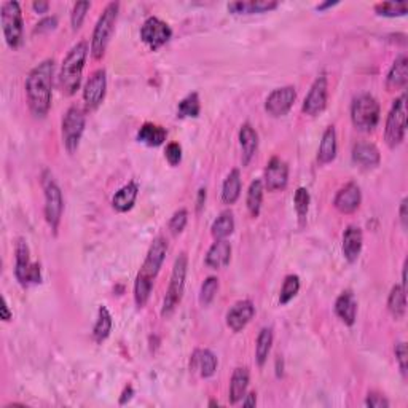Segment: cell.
<instances>
[{
  "label": "cell",
  "mask_w": 408,
  "mask_h": 408,
  "mask_svg": "<svg viewBox=\"0 0 408 408\" xmlns=\"http://www.w3.org/2000/svg\"><path fill=\"white\" fill-rule=\"evenodd\" d=\"M53 77H55V61L45 59V61L37 64L26 78L29 110L38 118L47 117L51 109Z\"/></svg>",
  "instance_id": "cell-1"
},
{
  "label": "cell",
  "mask_w": 408,
  "mask_h": 408,
  "mask_svg": "<svg viewBox=\"0 0 408 408\" xmlns=\"http://www.w3.org/2000/svg\"><path fill=\"white\" fill-rule=\"evenodd\" d=\"M88 51H90L88 42L80 40L71 48V51L64 58L61 72H59V88L66 96L75 95L80 88Z\"/></svg>",
  "instance_id": "cell-2"
},
{
  "label": "cell",
  "mask_w": 408,
  "mask_h": 408,
  "mask_svg": "<svg viewBox=\"0 0 408 408\" xmlns=\"http://www.w3.org/2000/svg\"><path fill=\"white\" fill-rule=\"evenodd\" d=\"M118 12H120V3L110 2L106 5V8L102 10L99 19H97L95 31H93L91 47H90L93 58L97 59V61L104 58L107 47H109L110 43V38L114 36Z\"/></svg>",
  "instance_id": "cell-3"
},
{
  "label": "cell",
  "mask_w": 408,
  "mask_h": 408,
  "mask_svg": "<svg viewBox=\"0 0 408 408\" xmlns=\"http://www.w3.org/2000/svg\"><path fill=\"white\" fill-rule=\"evenodd\" d=\"M187 272H189V255L185 252H180L177 255L174 262L168 292H166L163 308H161V316L163 317H169L171 314L176 311V308L179 307V303L182 302V297H184V291H185Z\"/></svg>",
  "instance_id": "cell-4"
},
{
  "label": "cell",
  "mask_w": 408,
  "mask_h": 408,
  "mask_svg": "<svg viewBox=\"0 0 408 408\" xmlns=\"http://www.w3.org/2000/svg\"><path fill=\"white\" fill-rule=\"evenodd\" d=\"M0 23L7 45L12 50H16L23 45L24 38V19L21 5L16 0H8L0 8Z\"/></svg>",
  "instance_id": "cell-5"
},
{
  "label": "cell",
  "mask_w": 408,
  "mask_h": 408,
  "mask_svg": "<svg viewBox=\"0 0 408 408\" xmlns=\"http://www.w3.org/2000/svg\"><path fill=\"white\" fill-rule=\"evenodd\" d=\"M380 104L375 96L363 93L354 97L351 104V121L356 130L370 132L380 123Z\"/></svg>",
  "instance_id": "cell-6"
},
{
  "label": "cell",
  "mask_w": 408,
  "mask_h": 408,
  "mask_svg": "<svg viewBox=\"0 0 408 408\" xmlns=\"http://www.w3.org/2000/svg\"><path fill=\"white\" fill-rule=\"evenodd\" d=\"M14 276L23 287L42 283L40 263L31 262V250L24 238H19L14 245Z\"/></svg>",
  "instance_id": "cell-7"
},
{
  "label": "cell",
  "mask_w": 408,
  "mask_h": 408,
  "mask_svg": "<svg viewBox=\"0 0 408 408\" xmlns=\"http://www.w3.org/2000/svg\"><path fill=\"white\" fill-rule=\"evenodd\" d=\"M407 131V96L400 95L392 102V107L386 118L385 141L389 149L399 147L405 139Z\"/></svg>",
  "instance_id": "cell-8"
},
{
  "label": "cell",
  "mask_w": 408,
  "mask_h": 408,
  "mask_svg": "<svg viewBox=\"0 0 408 408\" xmlns=\"http://www.w3.org/2000/svg\"><path fill=\"white\" fill-rule=\"evenodd\" d=\"M85 125H86V115L85 112H83V109H80V107L77 106L69 107L61 121V136H62L64 149H66L71 155L75 154L78 150L82 136L83 132H85Z\"/></svg>",
  "instance_id": "cell-9"
},
{
  "label": "cell",
  "mask_w": 408,
  "mask_h": 408,
  "mask_svg": "<svg viewBox=\"0 0 408 408\" xmlns=\"http://www.w3.org/2000/svg\"><path fill=\"white\" fill-rule=\"evenodd\" d=\"M43 191H45V219L48 227L51 228L53 233H58L59 224H61L62 211H64V200L62 191L59 189L58 182L53 179V176L48 173L42 177Z\"/></svg>",
  "instance_id": "cell-10"
},
{
  "label": "cell",
  "mask_w": 408,
  "mask_h": 408,
  "mask_svg": "<svg viewBox=\"0 0 408 408\" xmlns=\"http://www.w3.org/2000/svg\"><path fill=\"white\" fill-rule=\"evenodd\" d=\"M173 37V29L163 19L156 16H149L141 27V38L150 50H160Z\"/></svg>",
  "instance_id": "cell-11"
},
{
  "label": "cell",
  "mask_w": 408,
  "mask_h": 408,
  "mask_svg": "<svg viewBox=\"0 0 408 408\" xmlns=\"http://www.w3.org/2000/svg\"><path fill=\"white\" fill-rule=\"evenodd\" d=\"M328 101V82L327 77L321 73L316 80L313 82L311 88H309L307 97H304L302 110L304 115L309 117H317L322 114L327 107Z\"/></svg>",
  "instance_id": "cell-12"
},
{
  "label": "cell",
  "mask_w": 408,
  "mask_h": 408,
  "mask_svg": "<svg viewBox=\"0 0 408 408\" xmlns=\"http://www.w3.org/2000/svg\"><path fill=\"white\" fill-rule=\"evenodd\" d=\"M295 99H297V90L295 86H281L269 93L265 101V112L274 118H281L291 112Z\"/></svg>",
  "instance_id": "cell-13"
},
{
  "label": "cell",
  "mask_w": 408,
  "mask_h": 408,
  "mask_svg": "<svg viewBox=\"0 0 408 408\" xmlns=\"http://www.w3.org/2000/svg\"><path fill=\"white\" fill-rule=\"evenodd\" d=\"M166 254H168V241H166L165 236H156L154 243L150 244L149 252H147V257L144 260V263H142L139 274L152 279V281H155V278L158 276L161 267H163Z\"/></svg>",
  "instance_id": "cell-14"
},
{
  "label": "cell",
  "mask_w": 408,
  "mask_h": 408,
  "mask_svg": "<svg viewBox=\"0 0 408 408\" xmlns=\"http://www.w3.org/2000/svg\"><path fill=\"white\" fill-rule=\"evenodd\" d=\"M107 93V72L104 69H97L88 78L83 88V101L88 110H96L106 99Z\"/></svg>",
  "instance_id": "cell-15"
},
{
  "label": "cell",
  "mask_w": 408,
  "mask_h": 408,
  "mask_svg": "<svg viewBox=\"0 0 408 408\" xmlns=\"http://www.w3.org/2000/svg\"><path fill=\"white\" fill-rule=\"evenodd\" d=\"M263 187L268 191L284 190L289 184V165L286 161L273 156L263 171Z\"/></svg>",
  "instance_id": "cell-16"
},
{
  "label": "cell",
  "mask_w": 408,
  "mask_h": 408,
  "mask_svg": "<svg viewBox=\"0 0 408 408\" xmlns=\"http://www.w3.org/2000/svg\"><path fill=\"white\" fill-rule=\"evenodd\" d=\"M255 316V307L250 300H239L236 302L227 313V326L230 331L238 333L248 327V324Z\"/></svg>",
  "instance_id": "cell-17"
},
{
  "label": "cell",
  "mask_w": 408,
  "mask_h": 408,
  "mask_svg": "<svg viewBox=\"0 0 408 408\" xmlns=\"http://www.w3.org/2000/svg\"><path fill=\"white\" fill-rule=\"evenodd\" d=\"M362 203V191L356 182H350L345 187L338 190V193L333 200V206L341 214H352L361 208Z\"/></svg>",
  "instance_id": "cell-18"
},
{
  "label": "cell",
  "mask_w": 408,
  "mask_h": 408,
  "mask_svg": "<svg viewBox=\"0 0 408 408\" xmlns=\"http://www.w3.org/2000/svg\"><path fill=\"white\" fill-rule=\"evenodd\" d=\"M363 245V235L361 227L357 225H348L345 233H343V241H341V250L345 259L350 263L357 262L359 255L362 252Z\"/></svg>",
  "instance_id": "cell-19"
},
{
  "label": "cell",
  "mask_w": 408,
  "mask_h": 408,
  "mask_svg": "<svg viewBox=\"0 0 408 408\" xmlns=\"http://www.w3.org/2000/svg\"><path fill=\"white\" fill-rule=\"evenodd\" d=\"M352 161L361 168H376L381 161V154L378 147L372 142H357L354 144L351 152Z\"/></svg>",
  "instance_id": "cell-20"
},
{
  "label": "cell",
  "mask_w": 408,
  "mask_h": 408,
  "mask_svg": "<svg viewBox=\"0 0 408 408\" xmlns=\"http://www.w3.org/2000/svg\"><path fill=\"white\" fill-rule=\"evenodd\" d=\"M232 260V244L227 239H215V243L208 249L204 263L213 269L225 268Z\"/></svg>",
  "instance_id": "cell-21"
},
{
  "label": "cell",
  "mask_w": 408,
  "mask_h": 408,
  "mask_svg": "<svg viewBox=\"0 0 408 408\" xmlns=\"http://www.w3.org/2000/svg\"><path fill=\"white\" fill-rule=\"evenodd\" d=\"M239 145H241V161L243 166H248L255 156V152L259 149V134L255 128L250 123H244L239 128Z\"/></svg>",
  "instance_id": "cell-22"
},
{
  "label": "cell",
  "mask_w": 408,
  "mask_h": 408,
  "mask_svg": "<svg viewBox=\"0 0 408 408\" xmlns=\"http://www.w3.org/2000/svg\"><path fill=\"white\" fill-rule=\"evenodd\" d=\"M217 356L211 350H195L190 359L191 370H198L201 378H211L217 370Z\"/></svg>",
  "instance_id": "cell-23"
},
{
  "label": "cell",
  "mask_w": 408,
  "mask_h": 408,
  "mask_svg": "<svg viewBox=\"0 0 408 408\" xmlns=\"http://www.w3.org/2000/svg\"><path fill=\"white\" fill-rule=\"evenodd\" d=\"M335 314L341 322H345L346 326H354L357 317V300L354 297L352 291H345L338 295L335 300Z\"/></svg>",
  "instance_id": "cell-24"
},
{
  "label": "cell",
  "mask_w": 408,
  "mask_h": 408,
  "mask_svg": "<svg viewBox=\"0 0 408 408\" xmlns=\"http://www.w3.org/2000/svg\"><path fill=\"white\" fill-rule=\"evenodd\" d=\"M408 83V59L405 55H400L392 64L386 77L387 91L405 90Z\"/></svg>",
  "instance_id": "cell-25"
},
{
  "label": "cell",
  "mask_w": 408,
  "mask_h": 408,
  "mask_svg": "<svg viewBox=\"0 0 408 408\" xmlns=\"http://www.w3.org/2000/svg\"><path fill=\"white\" fill-rule=\"evenodd\" d=\"M137 195H139V184L136 180L128 182L126 185H123L114 195L112 206H114L117 213H128V211L134 208Z\"/></svg>",
  "instance_id": "cell-26"
},
{
  "label": "cell",
  "mask_w": 408,
  "mask_h": 408,
  "mask_svg": "<svg viewBox=\"0 0 408 408\" xmlns=\"http://www.w3.org/2000/svg\"><path fill=\"white\" fill-rule=\"evenodd\" d=\"M276 0H243V2L228 3V12L233 14H254L268 13L278 8Z\"/></svg>",
  "instance_id": "cell-27"
},
{
  "label": "cell",
  "mask_w": 408,
  "mask_h": 408,
  "mask_svg": "<svg viewBox=\"0 0 408 408\" xmlns=\"http://www.w3.org/2000/svg\"><path fill=\"white\" fill-rule=\"evenodd\" d=\"M250 381V372L248 367H238L235 368L232 380H230V404L236 405L238 402L244 399V396L248 394V387Z\"/></svg>",
  "instance_id": "cell-28"
},
{
  "label": "cell",
  "mask_w": 408,
  "mask_h": 408,
  "mask_svg": "<svg viewBox=\"0 0 408 408\" xmlns=\"http://www.w3.org/2000/svg\"><path fill=\"white\" fill-rule=\"evenodd\" d=\"M337 131L335 126H327L324 131L321 144L317 150V161L321 165H328L335 160L337 156Z\"/></svg>",
  "instance_id": "cell-29"
},
{
  "label": "cell",
  "mask_w": 408,
  "mask_h": 408,
  "mask_svg": "<svg viewBox=\"0 0 408 408\" xmlns=\"http://www.w3.org/2000/svg\"><path fill=\"white\" fill-rule=\"evenodd\" d=\"M168 131L155 123H144L137 131V141L149 147H160L165 144Z\"/></svg>",
  "instance_id": "cell-30"
},
{
  "label": "cell",
  "mask_w": 408,
  "mask_h": 408,
  "mask_svg": "<svg viewBox=\"0 0 408 408\" xmlns=\"http://www.w3.org/2000/svg\"><path fill=\"white\" fill-rule=\"evenodd\" d=\"M243 189V180H241V171L235 168L230 171V174L225 177L222 185V201L225 204H235L241 196Z\"/></svg>",
  "instance_id": "cell-31"
},
{
  "label": "cell",
  "mask_w": 408,
  "mask_h": 408,
  "mask_svg": "<svg viewBox=\"0 0 408 408\" xmlns=\"http://www.w3.org/2000/svg\"><path fill=\"white\" fill-rule=\"evenodd\" d=\"M112 327H114V321H112V314L109 311V308L101 304L99 309H97V319L95 327H93V340L96 343L106 341L109 338Z\"/></svg>",
  "instance_id": "cell-32"
},
{
  "label": "cell",
  "mask_w": 408,
  "mask_h": 408,
  "mask_svg": "<svg viewBox=\"0 0 408 408\" xmlns=\"http://www.w3.org/2000/svg\"><path fill=\"white\" fill-rule=\"evenodd\" d=\"M263 193L265 187L262 179H255L250 182L248 195H245V206H248L249 214L252 217H259L260 211H262V203H263Z\"/></svg>",
  "instance_id": "cell-33"
},
{
  "label": "cell",
  "mask_w": 408,
  "mask_h": 408,
  "mask_svg": "<svg viewBox=\"0 0 408 408\" xmlns=\"http://www.w3.org/2000/svg\"><path fill=\"white\" fill-rule=\"evenodd\" d=\"M407 289L402 287L400 284H396L394 287L391 289L389 297H387V309L392 314V317L402 319L407 313Z\"/></svg>",
  "instance_id": "cell-34"
},
{
  "label": "cell",
  "mask_w": 408,
  "mask_h": 408,
  "mask_svg": "<svg viewBox=\"0 0 408 408\" xmlns=\"http://www.w3.org/2000/svg\"><path fill=\"white\" fill-rule=\"evenodd\" d=\"M273 328L272 327H263L262 331L259 332L257 341H255V361H257L259 367H263L268 361L269 351H272L273 346Z\"/></svg>",
  "instance_id": "cell-35"
},
{
  "label": "cell",
  "mask_w": 408,
  "mask_h": 408,
  "mask_svg": "<svg viewBox=\"0 0 408 408\" xmlns=\"http://www.w3.org/2000/svg\"><path fill=\"white\" fill-rule=\"evenodd\" d=\"M235 232V217L232 211H222L213 222L211 235L214 239H227Z\"/></svg>",
  "instance_id": "cell-36"
},
{
  "label": "cell",
  "mask_w": 408,
  "mask_h": 408,
  "mask_svg": "<svg viewBox=\"0 0 408 408\" xmlns=\"http://www.w3.org/2000/svg\"><path fill=\"white\" fill-rule=\"evenodd\" d=\"M201 112V101L198 93H190L177 106V117L179 118H196Z\"/></svg>",
  "instance_id": "cell-37"
},
{
  "label": "cell",
  "mask_w": 408,
  "mask_h": 408,
  "mask_svg": "<svg viewBox=\"0 0 408 408\" xmlns=\"http://www.w3.org/2000/svg\"><path fill=\"white\" fill-rule=\"evenodd\" d=\"M154 283L152 279L142 276V274L137 273L136 281H134V302L137 308H144L147 302H149L152 289H154Z\"/></svg>",
  "instance_id": "cell-38"
},
{
  "label": "cell",
  "mask_w": 408,
  "mask_h": 408,
  "mask_svg": "<svg viewBox=\"0 0 408 408\" xmlns=\"http://www.w3.org/2000/svg\"><path fill=\"white\" fill-rule=\"evenodd\" d=\"M375 12L385 18L405 16L408 12V3L405 0H400V2H381L375 5Z\"/></svg>",
  "instance_id": "cell-39"
},
{
  "label": "cell",
  "mask_w": 408,
  "mask_h": 408,
  "mask_svg": "<svg viewBox=\"0 0 408 408\" xmlns=\"http://www.w3.org/2000/svg\"><path fill=\"white\" fill-rule=\"evenodd\" d=\"M309 203H311V195H309L308 189H304V187H298L293 193V206H295V211H297L300 222L302 224L304 222V219H307V215H308Z\"/></svg>",
  "instance_id": "cell-40"
},
{
  "label": "cell",
  "mask_w": 408,
  "mask_h": 408,
  "mask_svg": "<svg viewBox=\"0 0 408 408\" xmlns=\"http://www.w3.org/2000/svg\"><path fill=\"white\" fill-rule=\"evenodd\" d=\"M298 292H300V278L297 274H289L283 283L281 293H279V304H287L289 302H292V300L297 297Z\"/></svg>",
  "instance_id": "cell-41"
},
{
  "label": "cell",
  "mask_w": 408,
  "mask_h": 408,
  "mask_svg": "<svg viewBox=\"0 0 408 408\" xmlns=\"http://www.w3.org/2000/svg\"><path fill=\"white\" fill-rule=\"evenodd\" d=\"M219 287H220L219 278H215V276L206 278V281L201 284V291H200L201 307H209V304L214 302L215 295H217V292H219Z\"/></svg>",
  "instance_id": "cell-42"
},
{
  "label": "cell",
  "mask_w": 408,
  "mask_h": 408,
  "mask_svg": "<svg viewBox=\"0 0 408 408\" xmlns=\"http://www.w3.org/2000/svg\"><path fill=\"white\" fill-rule=\"evenodd\" d=\"M90 8H91V2H86V0H83V2H77L75 5H73L72 13H71V24H72L73 31H78V29L82 27V24L86 18L88 10Z\"/></svg>",
  "instance_id": "cell-43"
},
{
  "label": "cell",
  "mask_w": 408,
  "mask_h": 408,
  "mask_svg": "<svg viewBox=\"0 0 408 408\" xmlns=\"http://www.w3.org/2000/svg\"><path fill=\"white\" fill-rule=\"evenodd\" d=\"M187 222H189V211L187 209H179L173 214V217L169 219V232L173 235H180L187 227Z\"/></svg>",
  "instance_id": "cell-44"
},
{
  "label": "cell",
  "mask_w": 408,
  "mask_h": 408,
  "mask_svg": "<svg viewBox=\"0 0 408 408\" xmlns=\"http://www.w3.org/2000/svg\"><path fill=\"white\" fill-rule=\"evenodd\" d=\"M165 158L171 166H177L182 161V147L177 142H169L166 145L165 150Z\"/></svg>",
  "instance_id": "cell-45"
},
{
  "label": "cell",
  "mask_w": 408,
  "mask_h": 408,
  "mask_svg": "<svg viewBox=\"0 0 408 408\" xmlns=\"http://www.w3.org/2000/svg\"><path fill=\"white\" fill-rule=\"evenodd\" d=\"M394 352H396V359L397 362H399V368L402 372V375L407 376V343L405 341H399L394 348Z\"/></svg>",
  "instance_id": "cell-46"
},
{
  "label": "cell",
  "mask_w": 408,
  "mask_h": 408,
  "mask_svg": "<svg viewBox=\"0 0 408 408\" xmlns=\"http://www.w3.org/2000/svg\"><path fill=\"white\" fill-rule=\"evenodd\" d=\"M365 405L370 408H387L389 407V400L385 396L376 394V392H370L365 399Z\"/></svg>",
  "instance_id": "cell-47"
},
{
  "label": "cell",
  "mask_w": 408,
  "mask_h": 408,
  "mask_svg": "<svg viewBox=\"0 0 408 408\" xmlns=\"http://www.w3.org/2000/svg\"><path fill=\"white\" fill-rule=\"evenodd\" d=\"M56 26H58V18L56 16H47L37 24V27L34 29V34L50 32V31H53V29H56Z\"/></svg>",
  "instance_id": "cell-48"
},
{
  "label": "cell",
  "mask_w": 408,
  "mask_h": 408,
  "mask_svg": "<svg viewBox=\"0 0 408 408\" xmlns=\"http://www.w3.org/2000/svg\"><path fill=\"white\" fill-rule=\"evenodd\" d=\"M407 206H408V200L404 198L400 203V208H399V220H400V225L402 228L407 230L408 227V214H407Z\"/></svg>",
  "instance_id": "cell-49"
},
{
  "label": "cell",
  "mask_w": 408,
  "mask_h": 408,
  "mask_svg": "<svg viewBox=\"0 0 408 408\" xmlns=\"http://www.w3.org/2000/svg\"><path fill=\"white\" fill-rule=\"evenodd\" d=\"M0 316H2V319L5 322H10L13 319V313H12V309H10L8 302H7V298H5V297H2V308H0Z\"/></svg>",
  "instance_id": "cell-50"
},
{
  "label": "cell",
  "mask_w": 408,
  "mask_h": 408,
  "mask_svg": "<svg viewBox=\"0 0 408 408\" xmlns=\"http://www.w3.org/2000/svg\"><path fill=\"white\" fill-rule=\"evenodd\" d=\"M206 196H208V191H206L204 187H201L198 190V196H196V211L201 213L204 208V203H206Z\"/></svg>",
  "instance_id": "cell-51"
},
{
  "label": "cell",
  "mask_w": 408,
  "mask_h": 408,
  "mask_svg": "<svg viewBox=\"0 0 408 408\" xmlns=\"http://www.w3.org/2000/svg\"><path fill=\"white\" fill-rule=\"evenodd\" d=\"M132 396H134V389H132V386H126L125 391L121 392V397H120V405H125L128 404L132 399Z\"/></svg>",
  "instance_id": "cell-52"
},
{
  "label": "cell",
  "mask_w": 408,
  "mask_h": 408,
  "mask_svg": "<svg viewBox=\"0 0 408 408\" xmlns=\"http://www.w3.org/2000/svg\"><path fill=\"white\" fill-rule=\"evenodd\" d=\"M241 402H243V407H245V408L255 407L257 405V394H255V392H249V394L244 396V399Z\"/></svg>",
  "instance_id": "cell-53"
},
{
  "label": "cell",
  "mask_w": 408,
  "mask_h": 408,
  "mask_svg": "<svg viewBox=\"0 0 408 408\" xmlns=\"http://www.w3.org/2000/svg\"><path fill=\"white\" fill-rule=\"evenodd\" d=\"M32 8H34V12L43 14V13H48V10H50V3H48V2H40V0H38V2H34L32 3Z\"/></svg>",
  "instance_id": "cell-54"
},
{
  "label": "cell",
  "mask_w": 408,
  "mask_h": 408,
  "mask_svg": "<svg viewBox=\"0 0 408 408\" xmlns=\"http://www.w3.org/2000/svg\"><path fill=\"white\" fill-rule=\"evenodd\" d=\"M335 5H338V0H335V2H332V0H328V2L319 3V5H317V7H316V10H319V12H324V10H327V8H332V7H335Z\"/></svg>",
  "instance_id": "cell-55"
},
{
  "label": "cell",
  "mask_w": 408,
  "mask_h": 408,
  "mask_svg": "<svg viewBox=\"0 0 408 408\" xmlns=\"http://www.w3.org/2000/svg\"><path fill=\"white\" fill-rule=\"evenodd\" d=\"M209 405H211V407H215V405H217V407H219V402H215V400H211V404H209Z\"/></svg>",
  "instance_id": "cell-56"
}]
</instances>
